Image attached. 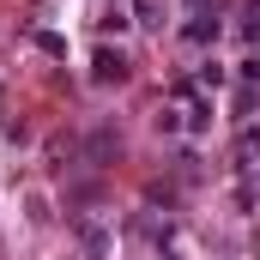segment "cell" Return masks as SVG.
I'll return each mask as SVG.
<instances>
[{"instance_id":"obj_1","label":"cell","mask_w":260,"mask_h":260,"mask_svg":"<svg viewBox=\"0 0 260 260\" xmlns=\"http://www.w3.org/2000/svg\"><path fill=\"white\" fill-rule=\"evenodd\" d=\"M91 79H97V85H121V79H127V55H121V49H97Z\"/></svg>"},{"instance_id":"obj_2","label":"cell","mask_w":260,"mask_h":260,"mask_svg":"<svg viewBox=\"0 0 260 260\" xmlns=\"http://www.w3.org/2000/svg\"><path fill=\"white\" fill-rule=\"evenodd\" d=\"M236 164H242L248 176L260 170V127H242V133H236Z\"/></svg>"},{"instance_id":"obj_3","label":"cell","mask_w":260,"mask_h":260,"mask_svg":"<svg viewBox=\"0 0 260 260\" xmlns=\"http://www.w3.org/2000/svg\"><path fill=\"white\" fill-rule=\"evenodd\" d=\"M188 43H218V18L212 12H194L188 18Z\"/></svg>"},{"instance_id":"obj_4","label":"cell","mask_w":260,"mask_h":260,"mask_svg":"<svg viewBox=\"0 0 260 260\" xmlns=\"http://www.w3.org/2000/svg\"><path fill=\"white\" fill-rule=\"evenodd\" d=\"M194 85H200V91H218V85H224V67H218V61H206V67H200V79H194Z\"/></svg>"},{"instance_id":"obj_5","label":"cell","mask_w":260,"mask_h":260,"mask_svg":"<svg viewBox=\"0 0 260 260\" xmlns=\"http://www.w3.org/2000/svg\"><path fill=\"white\" fill-rule=\"evenodd\" d=\"M164 260H176V254H164Z\"/></svg>"}]
</instances>
